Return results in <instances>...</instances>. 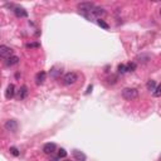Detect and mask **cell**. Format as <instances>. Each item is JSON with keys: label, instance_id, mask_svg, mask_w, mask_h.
<instances>
[{"label": "cell", "instance_id": "obj_1", "mask_svg": "<svg viewBox=\"0 0 161 161\" xmlns=\"http://www.w3.org/2000/svg\"><path fill=\"white\" fill-rule=\"evenodd\" d=\"M122 97L127 101H132V99H136L139 97V91L136 88H125L122 91Z\"/></svg>", "mask_w": 161, "mask_h": 161}, {"label": "cell", "instance_id": "obj_2", "mask_svg": "<svg viewBox=\"0 0 161 161\" xmlns=\"http://www.w3.org/2000/svg\"><path fill=\"white\" fill-rule=\"evenodd\" d=\"M77 80H78V74L76 73V72H69V73H67L63 77V83L66 84V86L74 84L76 82H77Z\"/></svg>", "mask_w": 161, "mask_h": 161}, {"label": "cell", "instance_id": "obj_3", "mask_svg": "<svg viewBox=\"0 0 161 161\" xmlns=\"http://www.w3.org/2000/svg\"><path fill=\"white\" fill-rule=\"evenodd\" d=\"M105 15H106L105 9H102V8H98V6H94L93 9L91 10L90 15H87V18H97V19H101V17H105Z\"/></svg>", "mask_w": 161, "mask_h": 161}, {"label": "cell", "instance_id": "obj_4", "mask_svg": "<svg viewBox=\"0 0 161 161\" xmlns=\"http://www.w3.org/2000/svg\"><path fill=\"white\" fill-rule=\"evenodd\" d=\"M0 56H1V58L9 59L10 57H13V51L6 45H0Z\"/></svg>", "mask_w": 161, "mask_h": 161}, {"label": "cell", "instance_id": "obj_5", "mask_svg": "<svg viewBox=\"0 0 161 161\" xmlns=\"http://www.w3.org/2000/svg\"><path fill=\"white\" fill-rule=\"evenodd\" d=\"M4 127H5L6 131L17 132V131H18V122L15 121V120H9V121H6V122H5Z\"/></svg>", "mask_w": 161, "mask_h": 161}, {"label": "cell", "instance_id": "obj_6", "mask_svg": "<svg viewBox=\"0 0 161 161\" xmlns=\"http://www.w3.org/2000/svg\"><path fill=\"white\" fill-rule=\"evenodd\" d=\"M56 150H57V145L53 144V142H48V144H45L43 146V151L45 152V154H48V155H52Z\"/></svg>", "mask_w": 161, "mask_h": 161}, {"label": "cell", "instance_id": "obj_7", "mask_svg": "<svg viewBox=\"0 0 161 161\" xmlns=\"http://www.w3.org/2000/svg\"><path fill=\"white\" fill-rule=\"evenodd\" d=\"M13 11L18 18H26L28 17V11H26L25 9H23V8H20V6H15Z\"/></svg>", "mask_w": 161, "mask_h": 161}, {"label": "cell", "instance_id": "obj_8", "mask_svg": "<svg viewBox=\"0 0 161 161\" xmlns=\"http://www.w3.org/2000/svg\"><path fill=\"white\" fill-rule=\"evenodd\" d=\"M72 154H73V158L77 160V161H86V160H87V156L84 155L82 151L73 150V152H72Z\"/></svg>", "mask_w": 161, "mask_h": 161}, {"label": "cell", "instance_id": "obj_9", "mask_svg": "<svg viewBox=\"0 0 161 161\" xmlns=\"http://www.w3.org/2000/svg\"><path fill=\"white\" fill-rule=\"evenodd\" d=\"M14 94H15V87H14V84H9L6 88V92H5V97L8 99H10V98H13L14 97Z\"/></svg>", "mask_w": 161, "mask_h": 161}, {"label": "cell", "instance_id": "obj_10", "mask_svg": "<svg viewBox=\"0 0 161 161\" xmlns=\"http://www.w3.org/2000/svg\"><path fill=\"white\" fill-rule=\"evenodd\" d=\"M45 78H47V73L45 72H39V73H37L35 76V80H37V84H42L45 80Z\"/></svg>", "mask_w": 161, "mask_h": 161}, {"label": "cell", "instance_id": "obj_11", "mask_svg": "<svg viewBox=\"0 0 161 161\" xmlns=\"http://www.w3.org/2000/svg\"><path fill=\"white\" fill-rule=\"evenodd\" d=\"M26 96H28V87H26V86H22L20 90H19V98L24 99V98H26Z\"/></svg>", "mask_w": 161, "mask_h": 161}, {"label": "cell", "instance_id": "obj_12", "mask_svg": "<svg viewBox=\"0 0 161 161\" xmlns=\"http://www.w3.org/2000/svg\"><path fill=\"white\" fill-rule=\"evenodd\" d=\"M18 63H19V57H17V56H13V57H10L9 59H6V66H9V67L15 66V64H18Z\"/></svg>", "mask_w": 161, "mask_h": 161}, {"label": "cell", "instance_id": "obj_13", "mask_svg": "<svg viewBox=\"0 0 161 161\" xmlns=\"http://www.w3.org/2000/svg\"><path fill=\"white\" fill-rule=\"evenodd\" d=\"M146 87H147L149 91H155L156 90V82H155V80H149Z\"/></svg>", "mask_w": 161, "mask_h": 161}, {"label": "cell", "instance_id": "obj_14", "mask_svg": "<svg viewBox=\"0 0 161 161\" xmlns=\"http://www.w3.org/2000/svg\"><path fill=\"white\" fill-rule=\"evenodd\" d=\"M97 24L99 25V26H101V28H103V29H108L110 28V25L108 24H107V23L105 22V20H102V19H97Z\"/></svg>", "mask_w": 161, "mask_h": 161}, {"label": "cell", "instance_id": "obj_15", "mask_svg": "<svg viewBox=\"0 0 161 161\" xmlns=\"http://www.w3.org/2000/svg\"><path fill=\"white\" fill-rule=\"evenodd\" d=\"M10 154L11 155H13V156H15V158H18V156L19 155H20V152H19V150H18V149L17 147H10Z\"/></svg>", "mask_w": 161, "mask_h": 161}, {"label": "cell", "instance_id": "obj_16", "mask_svg": "<svg viewBox=\"0 0 161 161\" xmlns=\"http://www.w3.org/2000/svg\"><path fill=\"white\" fill-rule=\"evenodd\" d=\"M126 69H127V72H132L136 69V64L135 63H128L127 66H126Z\"/></svg>", "mask_w": 161, "mask_h": 161}, {"label": "cell", "instance_id": "obj_17", "mask_svg": "<svg viewBox=\"0 0 161 161\" xmlns=\"http://www.w3.org/2000/svg\"><path fill=\"white\" fill-rule=\"evenodd\" d=\"M60 73H62V71H57V68H56V67L51 71V76H52V77H54V78H57V76L60 74Z\"/></svg>", "mask_w": 161, "mask_h": 161}, {"label": "cell", "instance_id": "obj_18", "mask_svg": "<svg viewBox=\"0 0 161 161\" xmlns=\"http://www.w3.org/2000/svg\"><path fill=\"white\" fill-rule=\"evenodd\" d=\"M152 94H154V97H160V96H161V84L156 87V90L154 91V93H152Z\"/></svg>", "mask_w": 161, "mask_h": 161}, {"label": "cell", "instance_id": "obj_19", "mask_svg": "<svg viewBox=\"0 0 161 161\" xmlns=\"http://www.w3.org/2000/svg\"><path fill=\"white\" fill-rule=\"evenodd\" d=\"M126 72H127V69H126L125 64H120V66H118V73L124 74V73H126Z\"/></svg>", "mask_w": 161, "mask_h": 161}, {"label": "cell", "instance_id": "obj_20", "mask_svg": "<svg viewBox=\"0 0 161 161\" xmlns=\"http://www.w3.org/2000/svg\"><path fill=\"white\" fill-rule=\"evenodd\" d=\"M66 156H67V151L66 150H64V149H60V150L58 151V158H66Z\"/></svg>", "mask_w": 161, "mask_h": 161}, {"label": "cell", "instance_id": "obj_21", "mask_svg": "<svg viewBox=\"0 0 161 161\" xmlns=\"http://www.w3.org/2000/svg\"><path fill=\"white\" fill-rule=\"evenodd\" d=\"M38 47H39L38 43H28L26 44V48H38Z\"/></svg>", "mask_w": 161, "mask_h": 161}, {"label": "cell", "instance_id": "obj_22", "mask_svg": "<svg viewBox=\"0 0 161 161\" xmlns=\"http://www.w3.org/2000/svg\"><path fill=\"white\" fill-rule=\"evenodd\" d=\"M91 91H92V86H90V87H88V90H87V92H86V93H90Z\"/></svg>", "mask_w": 161, "mask_h": 161}, {"label": "cell", "instance_id": "obj_23", "mask_svg": "<svg viewBox=\"0 0 161 161\" xmlns=\"http://www.w3.org/2000/svg\"><path fill=\"white\" fill-rule=\"evenodd\" d=\"M160 15H161V9H160Z\"/></svg>", "mask_w": 161, "mask_h": 161}, {"label": "cell", "instance_id": "obj_24", "mask_svg": "<svg viewBox=\"0 0 161 161\" xmlns=\"http://www.w3.org/2000/svg\"><path fill=\"white\" fill-rule=\"evenodd\" d=\"M160 161H161V156H160Z\"/></svg>", "mask_w": 161, "mask_h": 161}, {"label": "cell", "instance_id": "obj_25", "mask_svg": "<svg viewBox=\"0 0 161 161\" xmlns=\"http://www.w3.org/2000/svg\"><path fill=\"white\" fill-rule=\"evenodd\" d=\"M66 161H69V160H66Z\"/></svg>", "mask_w": 161, "mask_h": 161}]
</instances>
